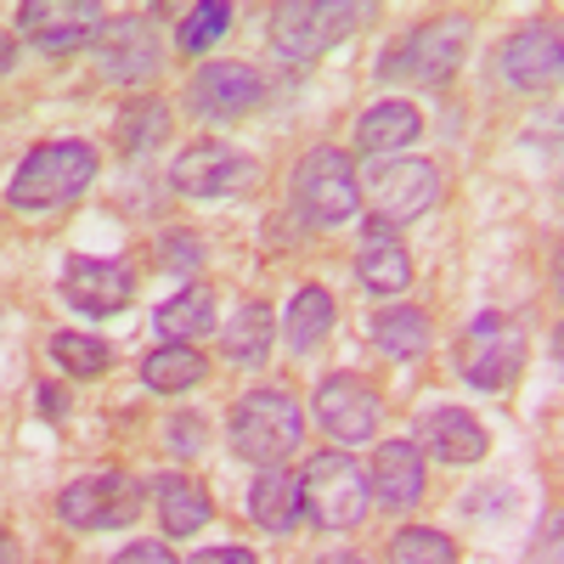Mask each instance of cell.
I'll return each instance as SVG.
<instances>
[{
    "instance_id": "6da1fadb",
    "label": "cell",
    "mask_w": 564,
    "mask_h": 564,
    "mask_svg": "<svg viewBox=\"0 0 564 564\" xmlns=\"http://www.w3.org/2000/svg\"><path fill=\"white\" fill-rule=\"evenodd\" d=\"M90 181H97V148L90 141H45L18 164L7 204L18 215H52V209H68Z\"/></svg>"
},
{
    "instance_id": "7a4b0ae2",
    "label": "cell",
    "mask_w": 564,
    "mask_h": 564,
    "mask_svg": "<svg viewBox=\"0 0 564 564\" xmlns=\"http://www.w3.org/2000/svg\"><path fill=\"white\" fill-rule=\"evenodd\" d=\"M372 18V7H350V0H294V7H276L265 23V45L276 63H316L322 52H334L339 40H350L361 23Z\"/></svg>"
},
{
    "instance_id": "3957f363",
    "label": "cell",
    "mask_w": 564,
    "mask_h": 564,
    "mask_svg": "<svg viewBox=\"0 0 564 564\" xmlns=\"http://www.w3.org/2000/svg\"><path fill=\"white\" fill-rule=\"evenodd\" d=\"M468 34H475V23H468L463 12L417 23L412 34H401L395 45H384L379 79L384 85H446L457 74L463 52H468Z\"/></svg>"
},
{
    "instance_id": "277c9868",
    "label": "cell",
    "mask_w": 564,
    "mask_h": 564,
    "mask_svg": "<svg viewBox=\"0 0 564 564\" xmlns=\"http://www.w3.org/2000/svg\"><path fill=\"white\" fill-rule=\"evenodd\" d=\"M226 441L238 457L271 468L282 457H294L300 441H305V412L289 390H249L238 406H231V423H226Z\"/></svg>"
},
{
    "instance_id": "5b68a950",
    "label": "cell",
    "mask_w": 564,
    "mask_h": 564,
    "mask_svg": "<svg viewBox=\"0 0 564 564\" xmlns=\"http://www.w3.org/2000/svg\"><path fill=\"white\" fill-rule=\"evenodd\" d=\"M289 198H294L300 220L316 226V231H334V226L356 220V215H361V181H356L350 153H339V148H311V153L294 164Z\"/></svg>"
},
{
    "instance_id": "8992f818",
    "label": "cell",
    "mask_w": 564,
    "mask_h": 564,
    "mask_svg": "<svg viewBox=\"0 0 564 564\" xmlns=\"http://www.w3.org/2000/svg\"><path fill=\"white\" fill-rule=\"evenodd\" d=\"M372 491H367V468L345 452H316L300 468V513L322 531H350L361 525Z\"/></svg>"
},
{
    "instance_id": "52a82bcc",
    "label": "cell",
    "mask_w": 564,
    "mask_h": 564,
    "mask_svg": "<svg viewBox=\"0 0 564 564\" xmlns=\"http://www.w3.org/2000/svg\"><path fill=\"white\" fill-rule=\"evenodd\" d=\"M141 502H148V486L124 468H102V475H85L57 497V513L74 531H124L135 525Z\"/></svg>"
},
{
    "instance_id": "ba28073f",
    "label": "cell",
    "mask_w": 564,
    "mask_h": 564,
    "mask_svg": "<svg viewBox=\"0 0 564 564\" xmlns=\"http://www.w3.org/2000/svg\"><path fill=\"white\" fill-rule=\"evenodd\" d=\"M457 372L475 390H491V395L508 390L525 372V339H520V327H513L508 316H497V311L475 316V322H468V334H463V345H457Z\"/></svg>"
},
{
    "instance_id": "9c48e42d",
    "label": "cell",
    "mask_w": 564,
    "mask_h": 564,
    "mask_svg": "<svg viewBox=\"0 0 564 564\" xmlns=\"http://www.w3.org/2000/svg\"><path fill=\"white\" fill-rule=\"evenodd\" d=\"M361 193L372 204V220L406 226V220H417L423 209L441 198V170L430 159H384V164L367 170Z\"/></svg>"
},
{
    "instance_id": "30bf717a",
    "label": "cell",
    "mask_w": 564,
    "mask_h": 564,
    "mask_svg": "<svg viewBox=\"0 0 564 564\" xmlns=\"http://www.w3.org/2000/svg\"><path fill=\"white\" fill-rule=\"evenodd\" d=\"M265 102V79L249 63H204L186 79V113L204 124H231Z\"/></svg>"
},
{
    "instance_id": "8fae6325",
    "label": "cell",
    "mask_w": 564,
    "mask_h": 564,
    "mask_svg": "<svg viewBox=\"0 0 564 564\" xmlns=\"http://www.w3.org/2000/svg\"><path fill=\"white\" fill-rule=\"evenodd\" d=\"M97 68L108 85H148L164 74V40L148 12H130L119 23H102L97 34Z\"/></svg>"
},
{
    "instance_id": "7c38bea8",
    "label": "cell",
    "mask_w": 564,
    "mask_h": 564,
    "mask_svg": "<svg viewBox=\"0 0 564 564\" xmlns=\"http://www.w3.org/2000/svg\"><path fill=\"white\" fill-rule=\"evenodd\" d=\"M170 181L186 198H231V193H249L260 181V170H254L249 153L226 148V141H193V148H181V159L170 164Z\"/></svg>"
},
{
    "instance_id": "4fadbf2b",
    "label": "cell",
    "mask_w": 564,
    "mask_h": 564,
    "mask_svg": "<svg viewBox=\"0 0 564 564\" xmlns=\"http://www.w3.org/2000/svg\"><path fill=\"white\" fill-rule=\"evenodd\" d=\"M316 423L339 446H367L384 423V401L367 379H356V372H334V379L316 384Z\"/></svg>"
},
{
    "instance_id": "5bb4252c",
    "label": "cell",
    "mask_w": 564,
    "mask_h": 564,
    "mask_svg": "<svg viewBox=\"0 0 564 564\" xmlns=\"http://www.w3.org/2000/svg\"><path fill=\"white\" fill-rule=\"evenodd\" d=\"M57 294H63L68 311H79V316H90V322H102V316H113V311L130 305L135 276H130L124 260H90V254H79V260L63 265Z\"/></svg>"
},
{
    "instance_id": "9a60e30c",
    "label": "cell",
    "mask_w": 564,
    "mask_h": 564,
    "mask_svg": "<svg viewBox=\"0 0 564 564\" xmlns=\"http://www.w3.org/2000/svg\"><path fill=\"white\" fill-rule=\"evenodd\" d=\"M102 7H85V0H29L18 7V29L40 52H79L102 34Z\"/></svg>"
},
{
    "instance_id": "2e32d148",
    "label": "cell",
    "mask_w": 564,
    "mask_h": 564,
    "mask_svg": "<svg viewBox=\"0 0 564 564\" xmlns=\"http://www.w3.org/2000/svg\"><path fill=\"white\" fill-rule=\"evenodd\" d=\"M367 491L372 502H384L390 513H412L430 491V475H423V452L412 441H384L372 452V468H367Z\"/></svg>"
},
{
    "instance_id": "e0dca14e",
    "label": "cell",
    "mask_w": 564,
    "mask_h": 564,
    "mask_svg": "<svg viewBox=\"0 0 564 564\" xmlns=\"http://www.w3.org/2000/svg\"><path fill=\"white\" fill-rule=\"evenodd\" d=\"M502 79L513 90H542L558 79V29L553 23H525L520 34L502 40V57H497Z\"/></svg>"
},
{
    "instance_id": "ac0fdd59",
    "label": "cell",
    "mask_w": 564,
    "mask_h": 564,
    "mask_svg": "<svg viewBox=\"0 0 564 564\" xmlns=\"http://www.w3.org/2000/svg\"><path fill=\"white\" fill-rule=\"evenodd\" d=\"M356 276H361L367 294H406V282H412V254H406V243L395 238V226H384V220L367 215L361 249H356Z\"/></svg>"
},
{
    "instance_id": "d6986e66",
    "label": "cell",
    "mask_w": 564,
    "mask_h": 564,
    "mask_svg": "<svg viewBox=\"0 0 564 564\" xmlns=\"http://www.w3.org/2000/svg\"><path fill=\"white\" fill-rule=\"evenodd\" d=\"M486 446H491V435H486V423L468 412V406H435L430 417H423V452L452 463V468L480 463Z\"/></svg>"
},
{
    "instance_id": "ffe728a7",
    "label": "cell",
    "mask_w": 564,
    "mask_h": 564,
    "mask_svg": "<svg viewBox=\"0 0 564 564\" xmlns=\"http://www.w3.org/2000/svg\"><path fill=\"white\" fill-rule=\"evenodd\" d=\"M249 520L271 536H289L305 513H300V475H289L282 463L260 468L254 486H249Z\"/></svg>"
},
{
    "instance_id": "44dd1931",
    "label": "cell",
    "mask_w": 564,
    "mask_h": 564,
    "mask_svg": "<svg viewBox=\"0 0 564 564\" xmlns=\"http://www.w3.org/2000/svg\"><path fill=\"white\" fill-rule=\"evenodd\" d=\"M153 327L164 345H198L215 334V289L204 282H186L181 294H170L159 311H153Z\"/></svg>"
},
{
    "instance_id": "7402d4cb",
    "label": "cell",
    "mask_w": 564,
    "mask_h": 564,
    "mask_svg": "<svg viewBox=\"0 0 564 564\" xmlns=\"http://www.w3.org/2000/svg\"><path fill=\"white\" fill-rule=\"evenodd\" d=\"M423 113L412 102H372L356 119V153L367 159H384V153H406V141H417Z\"/></svg>"
},
{
    "instance_id": "603a6c76",
    "label": "cell",
    "mask_w": 564,
    "mask_h": 564,
    "mask_svg": "<svg viewBox=\"0 0 564 564\" xmlns=\"http://www.w3.org/2000/svg\"><path fill=\"white\" fill-rule=\"evenodd\" d=\"M153 502H159V520H164L170 536H193V531H204V525L215 520L209 491H204L193 475H181V468L153 480Z\"/></svg>"
},
{
    "instance_id": "cb8c5ba5",
    "label": "cell",
    "mask_w": 564,
    "mask_h": 564,
    "mask_svg": "<svg viewBox=\"0 0 564 564\" xmlns=\"http://www.w3.org/2000/svg\"><path fill=\"white\" fill-rule=\"evenodd\" d=\"M141 384L153 395H186V390L209 384V356L198 345H159L141 361Z\"/></svg>"
},
{
    "instance_id": "d4e9b609",
    "label": "cell",
    "mask_w": 564,
    "mask_h": 564,
    "mask_svg": "<svg viewBox=\"0 0 564 564\" xmlns=\"http://www.w3.org/2000/svg\"><path fill=\"white\" fill-rule=\"evenodd\" d=\"M271 339H276V316L260 300H243L220 327V350H226V361H238V367H260L271 356Z\"/></svg>"
},
{
    "instance_id": "484cf974",
    "label": "cell",
    "mask_w": 564,
    "mask_h": 564,
    "mask_svg": "<svg viewBox=\"0 0 564 564\" xmlns=\"http://www.w3.org/2000/svg\"><path fill=\"white\" fill-rule=\"evenodd\" d=\"M334 322H339L334 294H327L322 282H305V289L294 294V305H289V316H282V339H289L294 356H311L327 334H334Z\"/></svg>"
},
{
    "instance_id": "4316f807",
    "label": "cell",
    "mask_w": 564,
    "mask_h": 564,
    "mask_svg": "<svg viewBox=\"0 0 564 564\" xmlns=\"http://www.w3.org/2000/svg\"><path fill=\"white\" fill-rule=\"evenodd\" d=\"M367 334H372V345H379L384 356L412 361V356H423V350L435 345V322L423 316L417 305H384L379 316L367 322Z\"/></svg>"
},
{
    "instance_id": "83f0119b",
    "label": "cell",
    "mask_w": 564,
    "mask_h": 564,
    "mask_svg": "<svg viewBox=\"0 0 564 564\" xmlns=\"http://www.w3.org/2000/svg\"><path fill=\"white\" fill-rule=\"evenodd\" d=\"M164 135H170V102H159V97H141L119 113V148L135 153V159L148 148H159Z\"/></svg>"
},
{
    "instance_id": "f1b7e54d",
    "label": "cell",
    "mask_w": 564,
    "mask_h": 564,
    "mask_svg": "<svg viewBox=\"0 0 564 564\" xmlns=\"http://www.w3.org/2000/svg\"><path fill=\"white\" fill-rule=\"evenodd\" d=\"M52 361L68 372V379H102L113 367V350L90 334H52Z\"/></svg>"
},
{
    "instance_id": "f546056e",
    "label": "cell",
    "mask_w": 564,
    "mask_h": 564,
    "mask_svg": "<svg viewBox=\"0 0 564 564\" xmlns=\"http://www.w3.org/2000/svg\"><path fill=\"white\" fill-rule=\"evenodd\" d=\"M390 564H457V547L430 525H401L390 536Z\"/></svg>"
},
{
    "instance_id": "4dcf8cb0",
    "label": "cell",
    "mask_w": 564,
    "mask_h": 564,
    "mask_svg": "<svg viewBox=\"0 0 564 564\" xmlns=\"http://www.w3.org/2000/svg\"><path fill=\"white\" fill-rule=\"evenodd\" d=\"M226 29H231V7H226V0H204V7H193L181 18L175 40H181L186 57H198V52H209L215 40H226Z\"/></svg>"
},
{
    "instance_id": "1f68e13d",
    "label": "cell",
    "mask_w": 564,
    "mask_h": 564,
    "mask_svg": "<svg viewBox=\"0 0 564 564\" xmlns=\"http://www.w3.org/2000/svg\"><path fill=\"white\" fill-rule=\"evenodd\" d=\"M159 260H164V271H175V276H193V271L204 265V238H198V231H170V238L159 243Z\"/></svg>"
},
{
    "instance_id": "d6a6232c",
    "label": "cell",
    "mask_w": 564,
    "mask_h": 564,
    "mask_svg": "<svg viewBox=\"0 0 564 564\" xmlns=\"http://www.w3.org/2000/svg\"><path fill=\"white\" fill-rule=\"evenodd\" d=\"M164 446H170V452H181V457H193V452L204 446V417H193V412L164 417Z\"/></svg>"
},
{
    "instance_id": "836d02e7",
    "label": "cell",
    "mask_w": 564,
    "mask_h": 564,
    "mask_svg": "<svg viewBox=\"0 0 564 564\" xmlns=\"http://www.w3.org/2000/svg\"><path fill=\"white\" fill-rule=\"evenodd\" d=\"M113 564H181V558H175L164 542H130V547H124Z\"/></svg>"
},
{
    "instance_id": "e575fe53",
    "label": "cell",
    "mask_w": 564,
    "mask_h": 564,
    "mask_svg": "<svg viewBox=\"0 0 564 564\" xmlns=\"http://www.w3.org/2000/svg\"><path fill=\"white\" fill-rule=\"evenodd\" d=\"M186 564H260L249 547H204V553H193Z\"/></svg>"
},
{
    "instance_id": "d590c367",
    "label": "cell",
    "mask_w": 564,
    "mask_h": 564,
    "mask_svg": "<svg viewBox=\"0 0 564 564\" xmlns=\"http://www.w3.org/2000/svg\"><path fill=\"white\" fill-rule=\"evenodd\" d=\"M18 68V34L0 29V74H12Z\"/></svg>"
},
{
    "instance_id": "8d00e7d4",
    "label": "cell",
    "mask_w": 564,
    "mask_h": 564,
    "mask_svg": "<svg viewBox=\"0 0 564 564\" xmlns=\"http://www.w3.org/2000/svg\"><path fill=\"white\" fill-rule=\"evenodd\" d=\"M0 564H23V547H18L7 531H0Z\"/></svg>"
},
{
    "instance_id": "74e56055",
    "label": "cell",
    "mask_w": 564,
    "mask_h": 564,
    "mask_svg": "<svg viewBox=\"0 0 564 564\" xmlns=\"http://www.w3.org/2000/svg\"><path fill=\"white\" fill-rule=\"evenodd\" d=\"M311 564H367V558H361V553H345V547H339V553H322V558H311Z\"/></svg>"
}]
</instances>
